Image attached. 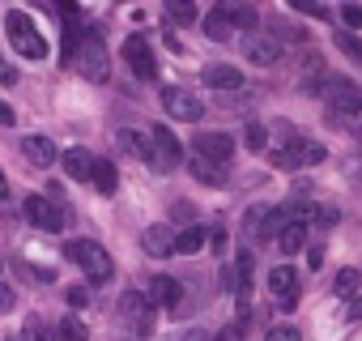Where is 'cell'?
I'll return each mask as SVG.
<instances>
[{
  "instance_id": "obj_1",
  "label": "cell",
  "mask_w": 362,
  "mask_h": 341,
  "mask_svg": "<svg viewBox=\"0 0 362 341\" xmlns=\"http://www.w3.org/2000/svg\"><path fill=\"white\" fill-rule=\"evenodd\" d=\"M64 252H69V260H73L90 282H111L115 260L107 256V248H103V243H94V239H73Z\"/></svg>"
},
{
  "instance_id": "obj_2",
  "label": "cell",
  "mask_w": 362,
  "mask_h": 341,
  "mask_svg": "<svg viewBox=\"0 0 362 341\" xmlns=\"http://www.w3.org/2000/svg\"><path fill=\"white\" fill-rule=\"evenodd\" d=\"M5 30H9V39H13V47L26 56V60H47V39L39 35V26L22 13V9H13L9 18H5Z\"/></svg>"
},
{
  "instance_id": "obj_3",
  "label": "cell",
  "mask_w": 362,
  "mask_h": 341,
  "mask_svg": "<svg viewBox=\"0 0 362 341\" xmlns=\"http://www.w3.org/2000/svg\"><path fill=\"white\" fill-rule=\"evenodd\" d=\"M315 94H320L337 115H358V111H362V90H358L349 77H324V81L315 86Z\"/></svg>"
},
{
  "instance_id": "obj_4",
  "label": "cell",
  "mask_w": 362,
  "mask_h": 341,
  "mask_svg": "<svg viewBox=\"0 0 362 341\" xmlns=\"http://www.w3.org/2000/svg\"><path fill=\"white\" fill-rule=\"evenodd\" d=\"M153 303L141 294V290H124V299H119V320L136 333V337H149L153 333Z\"/></svg>"
},
{
  "instance_id": "obj_5",
  "label": "cell",
  "mask_w": 362,
  "mask_h": 341,
  "mask_svg": "<svg viewBox=\"0 0 362 341\" xmlns=\"http://www.w3.org/2000/svg\"><path fill=\"white\" fill-rule=\"evenodd\" d=\"M162 107H166L170 120H184V124H197L205 115V103L192 90H184V86H166L162 90Z\"/></svg>"
},
{
  "instance_id": "obj_6",
  "label": "cell",
  "mask_w": 362,
  "mask_h": 341,
  "mask_svg": "<svg viewBox=\"0 0 362 341\" xmlns=\"http://www.w3.org/2000/svg\"><path fill=\"white\" fill-rule=\"evenodd\" d=\"M22 214H26V222H35V226L47 231V235L64 231V222H69V214H64L56 201H47V197H26V201H22Z\"/></svg>"
},
{
  "instance_id": "obj_7",
  "label": "cell",
  "mask_w": 362,
  "mask_h": 341,
  "mask_svg": "<svg viewBox=\"0 0 362 341\" xmlns=\"http://www.w3.org/2000/svg\"><path fill=\"white\" fill-rule=\"evenodd\" d=\"M179 158H184V145H179V137H175L170 128H153V132H149V166L175 170Z\"/></svg>"
},
{
  "instance_id": "obj_8",
  "label": "cell",
  "mask_w": 362,
  "mask_h": 341,
  "mask_svg": "<svg viewBox=\"0 0 362 341\" xmlns=\"http://www.w3.org/2000/svg\"><path fill=\"white\" fill-rule=\"evenodd\" d=\"M77 69L86 81H107L111 64H107V47L98 35H81V56H77Z\"/></svg>"
},
{
  "instance_id": "obj_9",
  "label": "cell",
  "mask_w": 362,
  "mask_h": 341,
  "mask_svg": "<svg viewBox=\"0 0 362 341\" xmlns=\"http://www.w3.org/2000/svg\"><path fill=\"white\" fill-rule=\"evenodd\" d=\"M315 162H324V145H315V141H290V145L273 149V166H281V170L315 166Z\"/></svg>"
},
{
  "instance_id": "obj_10",
  "label": "cell",
  "mask_w": 362,
  "mask_h": 341,
  "mask_svg": "<svg viewBox=\"0 0 362 341\" xmlns=\"http://www.w3.org/2000/svg\"><path fill=\"white\" fill-rule=\"evenodd\" d=\"M124 60H128V69H132L141 81H153V77H158V60H153V52H149V39H141V35L124 39Z\"/></svg>"
},
{
  "instance_id": "obj_11",
  "label": "cell",
  "mask_w": 362,
  "mask_h": 341,
  "mask_svg": "<svg viewBox=\"0 0 362 341\" xmlns=\"http://www.w3.org/2000/svg\"><path fill=\"white\" fill-rule=\"evenodd\" d=\"M192 154L205 158V162H214V166H226L230 154H235V141H230L226 132H201V137L192 141Z\"/></svg>"
},
{
  "instance_id": "obj_12",
  "label": "cell",
  "mask_w": 362,
  "mask_h": 341,
  "mask_svg": "<svg viewBox=\"0 0 362 341\" xmlns=\"http://www.w3.org/2000/svg\"><path fill=\"white\" fill-rule=\"evenodd\" d=\"M298 290H303V277H298L290 265H277V269L269 273V294H273L281 307H294V303H298Z\"/></svg>"
},
{
  "instance_id": "obj_13",
  "label": "cell",
  "mask_w": 362,
  "mask_h": 341,
  "mask_svg": "<svg viewBox=\"0 0 362 341\" xmlns=\"http://www.w3.org/2000/svg\"><path fill=\"white\" fill-rule=\"evenodd\" d=\"M243 56L256 64V69H273L281 60V43L277 39H243Z\"/></svg>"
},
{
  "instance_id": "obj_14",
  "label": "cell",
  "mask_w": 362,
  "mask_h": 341,
  "mask_svg": "<svg viewBox=\"0 0 362 341\" xmlns=\"http://www.w3.org/2000/svg\"><path fill=\"white\" fill-rule=\"evenodd\" d=\"M201 81H205L209 90H239V86H243V73H239L235 64H205Z\"/></svg>"
},
{
  "instance_id": "obj_15",
  "label": "cell",
  "mask_w": 362,
  "mask_h": 341,
  "mask_svg": "<svg viewBox=\"0 0 362 341\" xmlns=\"http://www.w3.org/2000/svg\"><path fill=\"white\" fill-rule=\"evenodd\" d=\"M153 307H175L179 299H184V286H179L175 277H153L149 282V294H145Z\"/></svg>"
},
{
  "instance_id": "obj_16",
  "label": "cell",
  "mask_w": 362,
  "mask_h": 341,
  "mask_svg": "<svg viewBox=\"0 0 362 341\" xmlns=\"http://www.w3.org/2000/svg\"><path fill=\"white\" fill-rule=\"evenodd\" d=\"M22 154H26L35 166H52V162H56V145H52L43 132H30V137H22Z\"/></svg>"
},
{
  "instance_id": "obj_17",
  "label": "cell",
  "mask_w": 362,
  "mask_h": 341,
  "mask_svg": "<svg viewBox=\"0 0 362 341\" xmlns=\"http://www.w3.org/2000/svg\"><path fill=\"white\" fill-rule=\"evenodd\" d=\"M141 248L149 252V256H170L175 252V235H170V226H145V235H141Z\"/></svg>"
},
{
  "instance_id": "obj_18",
  "label": "cell",
  "mask_w": 362,
  "mask_h": 341,
  "mask_svg": "<svg viewBox=\"0 0 362 341\" xmlns=\"http://www.w3.org/2000/svg\"><path fill=\"white\" fill-rule=\"evenodd\" d=\"M64 175L69 180H90V170H94V158H90V149H81V145H73V149H64Z\"/></svg>"
},
{
  "instance_id": "obj_19",
  "label": "cell",
  "mask_w": 362,
  "mask_h": 341,
  "mask_svg": "<svg viewBox=\"0 0 362 341\" xmlns=\"http://www.w3.org/2000/svg\"><path fill=\"white\" fill-rule=\"evenodd\" d=\"M303 243H307V222H303V218H294V222H286V226L277 231V248H281L286 256L303 252Z\"/></svg>"
},
{
  "instance_id": "obj_20",
  "label": "cell",
  "mask_w": 362,
  "mask_h": 341,
  "mask_svg": "<svg viewBox=\"0 0 362 341\" xmlns=\"http://www.w3.org/2000/svg\"><path fill=\"white\" fill-rule=\"evenodd\" d=\"M115 141H119V149H124V154H132V158L149 162V137H145V132H136V128H119V132H115Z\"/></svg>"
},
{
  "instance_id": "obj_21",
  "label": "cell",
  "mask_w": 362,
  "mask_h": 341,
  "mask_svg": "<svg viewBox=\"0 0 362 341\" xmlns=\"http://www.w3.org/2000/svg\"><path fill=\"white\" fill-rule=\"evenodd\" d=\"M205 239H209L205 226H188V231L175 235V252H179V256H197V252L205 248Z\"/></svg>"
},
{
  "instance_id": "obj_22",
  "label": "cell",
  "mask_w": 362,
  "mask_h": 341,
  "mask_svg": "<svg viewBox=\"0 0 362 341\" xmlns=\"http://www.w3.org/2000/svg\"><path fill=\"white\" fill-rule=\"evenodd\" d=\"M90 180H94V188H98L103 197H111V192H115V184H119L115 166H111L107 158H94V170H90Z\"/></svg>"
},
{
  "instance_id": "obj_23",
  "label": "cell",
  "mask_w": 362,
  "mask_h": 341,
  "mask_svg": "<svg viewBox=\"0 0 362 341\" xmlns=\"http://www.w3.org/2000/svg\"><path fill=\"white\" fill-rule=\"evenodd\" d=\"M192 175H197L201 184H209V188H222V184H226V166H214V162H205V158L192 154Z\"/></svg>"
},
{
  "instance_id": "obj_24",
  "label": "cell",
  "mask_w": 362,
  "mask_h": 341,
  "mask_svg": "<svg viewBox=\"0 0 362 341\" xmlns=\"http://www.w3.org/2000/svg\"><path fill=\"white\" fill-rule=\"evenodd\" d=\"M222 13H226V22L239 26V30H252V26L260 22V13H256L252 5H222Z\"/></svg>"
},
{
  "instance_id": "obj_25",
  "label": "cell",
  "mask_w": 362,
  "mask_h": 341,
  "mask_svg": "<svg viewBox=\"0 0 362 341\" xmlns=\"http://www.w3.org/2000/svg\"><path fill=\"white\" fill-rule=\"evenodd\" d=\"M205 35H209L214 43H230V35H235V26L226 22V13H222V9H214V13L205 18Z\"/></svg>"
},
{
  "instance_id": "obj_26",
  "label": "cell",
  "mask_w": 362,
  "mask_h": 341,
  "mask_svg": "<svg viewBox=\"0 0 362 341\" xmlns=\"http://www.w3.org/2000/svg\"><path fill=\"white\" fill-rule=\"evenodd\" d=\"M166 18H170L175 26H192L201 13H197V5H192V0H170V5H166Z\"/></svg>"
},
{
  "instance_id": "obj_27",
  "label": "cell",
  "mask_w": 362,
  "mask_h": 341,
  "mask_svg": "<svg viewBox=\"0 0 362 341\" xmlns=\"http://www.w3.org/2000/svg\"><path fill=\"white\" fill-rule=\"evenodd\" d=\"M243 145H247L252 154H264V149H269V128H264V124H247V128H243Z\"/></svg>"
},
{
  "instance_id": "obj_28",
  "label": "cell",
  "mask_w": 362,
  "mask_h": 341,
  "mask_svg": "<svg viewBox=\"0 0 362 341\" xmlns=\"http://www.w3.org/2000/svg\"><path fill=\"white\" fill-rule=\"evenodd\" d=\"M60 341H90V328L77 316H64L60 320Z\"/></svg>"
},
{
  "instance_id": "obj_29",
  "label": "cell",
  "mask_w": 362,
  "mask_h": 341,
  "mask_svg": "<svg viewBox=\"0 0 362 341\" xmlns=\"http://www.w3.org/2000/svg\"><path fill=\"white\" fill-rule=\"evenodd\" d=\"M332 290H337L341 299H354V294H358V273H354V269H341L337 282H332Z\"/></svg>"
},
{
  "instance_id": "obj_30",
  "label": "cell",
  "mask_w": 362,
  "mask_h": 341,
  "mask_svg": "<svg viewBox=\"0 0 362 341\" xmlns=\"http://www.w3.org/2000/svg\"><path fill=\"white\" fill-rule=\"evenodd\" d=\"M264 341H303V333H298L294 324H273V328L264 333Z\"/></svg>"
},
{
  "instance_id": "obj_31",
  "label": "cell",
  "mask_w": 362,
  "mask_h": 341,
  "mask_svg": "<svg viewBox=\"0 0 362 341\" xmlns=\"http://www.w3.org/2000/svg\"><path fill=\"white\" fill-rule=\"evenodd\" d=\"M311 222H320V226H337V222H341V214H337V209H328V205H320V209H311Z\"/></svg>"
},
{
  "instance_id": "obj_32",
  "label": "cell",
  "mask_w": 362,
  "mask_h": 341,
  "mask_svg": "<svg viewBox=\"0 0 362 341\" xmlns=\"http://www.w3.org/2000/svg\"><path fill=\"white\" fill-rule=\"evenodd\" d=\"M337 47H341V52H345L349 60H362V43H358V39H349V35H341V39H337Z\"/></svg>"
},
{
  "instance_id": "obj_33",
  "label": "cell",
  "mask_w": 362,
  "mask_h": 341,
  "mask_svg": "<svg viewBox=\"0 0 362 341\" xmlns=\"http://www.w3.org/2000/svg\"><path fill=\"white\" fill-rule=\"evenodd\" d=\"M345 26H354V30H362V5H345Z\"/></svg>"
},
{
  "instance_id": "obj_34",
  "label": "cell",
  "mask_w": 362,
  "mask_h": 341,
  "mask_svg": "<svg viewBox=\"0 0 362 341\" xmlns=\"http://www.w3.org/2000/svg\"><path fill=\"white\" fill-rule=\"evenodd\" d=\"M290 5H294L298 13H311V18H320V22L328 18V9H320V5H307V0H290Z\"/></svg>"
},
{
  "instance_id": "obj_35",
  "label": "cell",
  "mask_w": 362,
  "mask_h": 341,
  "mask_svg": "<svg viewBox=\"0 0 362 341\" xmlns=\"http://www.w3.org/2000/svg\"><path fill=\"white\" fill-rule=\"evenodd\" d=\"M214 341H243V324H226Z\"/></svg>"
},
{
  "instance_id": "obj_36",
  "label": "cell",
  "mask_w": 362,
  "mask_h": 341,
  "mask_svg": "<svg viewBox=\"0 0 362 341\" xmlns=\"http://www.w3.org/2000/svg\"><path fill=\"white\" fill-rule=\"evenodd\" d=\"M13 303H18V299H13V290L0 282V311H13Z\"/></svg>"
},
{
  "instance_id": "obj_37",
  "label": "cell",
  "mask_w": 362,
  "mask_h": 341,
  "mask_svg": "<svg viewBox=\"0 0 362 341\" xmlns=\"http://www.w3.org/2000/svg\"><path fill=\"white\" fill-rule=\"evenodd\" d=\"M0 124H5V128H13V124H18V111H13L9 103H0Z\"/></svg>"
},
{
  "instance_id": "obj_38",
  "label": "cell",
  "mask_w": 362,
  "mask_h": 341,
  "mask_svg": "<svg viewBox=\"0 0 362 341\" xmlns=\"http://www.w3.org/2000/svg\"><path fill=\"white\" fill-rule=\"evenodd\" d=\"M18 81V73H13V64H5V60H0V86H13Z\"/></svg>"
},
{
  "instance_id": "obj_39",
  "label": "cell",
  "mask_w": 362,
  "mask_h": 341,
  "mask_svg": "<svg viewBox=\"0 0 362 341\" xmlns=\"http://www.w3.org/2000/svg\"><path fill=\"white\" fill-rule=\"evenodd\" d=\"M69 303L73 307H86V290H69Z\"/></svg>"
},
{
  "instance_id": "obj_40",
  "label": "cell",
  "mask_w": 362,
  "mask_h": 341,
  "mask_svg": "<svg viewBox=\"0 0 362 341\" xmlns=\"http://www.w3.org/2000/svg\"><path fill=\"white\" fill-rule=\"evenodd\" d=\"M0 197H9V184H5V170H0Z\"/></svg>"
},
{
  "instance_id": "obj_41",
  "label": "cell",
  "mask_w": 362,
  "mask_h": 341,
  "mask_svg": "<svg viewBox=\"0 0 362 341\" xmlns=\"http://www.w3.org/2000/svg\"><path fill=\"white\" fill-rule=\"evenodd\" d=\"M349 316H362V299H358V303H354V311H349Z\"/></svg>"
},
{
  "instance_id": "obj_42",
  "label": "cell",
  "mask_w": 362,
  "mask_h": 341,
  "mask_svg": "<svg viewBox=\"0 0 362 341\" xmlns=\"http://www.w3.org/2000/svg\"><path fill=\"white\" fill-rule=\"evenodd\" d=\"M35 341H47V337H35Z\"/></svg>"
},
{
  "instance_id": "obj_43",
  "label": "cell",
  "mask_w": 362,
  "mask_h": 341,
  "mask_svg": "<svg viewBox=\"0 0 362 341\" xmlns=\"http://www.w3.org/2000/svg\"><path fill=\"white\" fill-rule=\"evenodd\" d=\"M192 341H201V337H192Z\"/></svg>"
}]
</instances>
